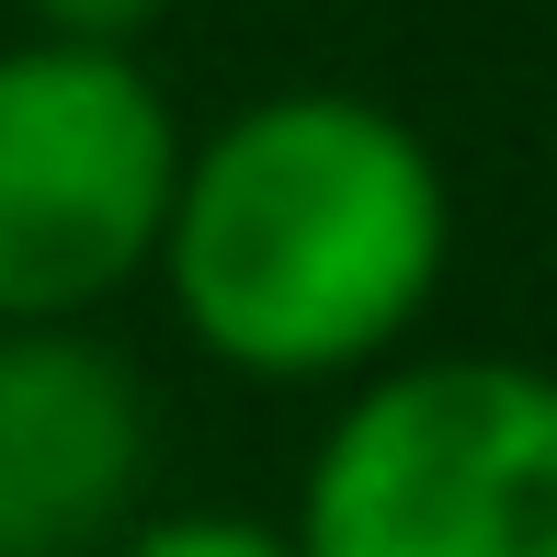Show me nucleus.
<instances>
[{
    "instance_id": "f257e3e1",
    "label": "nucleus",
    "mask_w": 557,
    "mask_h": 557,
    "mask_svg": "<svg viewBox=\"0 0 557 557\" xmlns=\"http://www.w3.org/2000/svg\"><path fill=\"white\" fill-rule=\"evenodd\" d=\"M455 262V194L410 114L364 91H262L183 148L160 285L194 352L262 387L387 375Z\"/></svg>"
},
{
    "instance_id": "f03ea898",
    "label": "nucleus",
    "mask_w": 557,
    "mask_h": 557,
    "mask_svg": "<svg viewBox=\"0 0 557 557\" xmlns=\"http://www.w3.org/2000/svg\"><path fill=\"white\" fill-rule=\"evenodd\" d=\"M308 557H557V375L421 352L342 398L296 490Z\"/></svg>"
},
{
    "instance_id": "7ed1b4c3",
    "label": "nucleus",
    "mask_w": 557,
    "mask_h": 557,
    "mask_svg": "<svg viewBox=\"0 0 557 557\" xmlns=\"http://www.w3.org/2000/svg\"><path fill=\"white\" fill-rule=\"evenodd\" d=\"M183 114L125 46H0V331H81L160 273Z\"/></svg>"
},
{
    "instance_id": "20e7f679",
    "label": "nucleus",
    "mask_w": 557,
    "mask_h": 557,
    "mask_svg": "<svg viewBox=\"0 0 557 557\" xmlns=\"http://www.w3.org/2000/svg\"><path fill=\"white\" fill-rule=\"evenodd\" d=\"M148 490V387L91 331H0V557H114Z\"/></svg>"
},
{
    "instance_id": "39448f33",
    "label": "nucleus",
    "mask_w": 557,
    "mask_h": 557,
    "mask_svg": "<svg viewBox=\"0 0 557 557\" xmlns=\"http://www.w3.org/2000/svg\"><path fill=\"white\" fill-rule=\"evenodd\" d=\"M114 557H308V546H296V523H250V512H160Z\"/></svg>"
},
{
    "instance_id": "423d86ee",
    "label": "nucleus",
    "mask_w": 557,
    "mask_h": 557,
    "mask_svg": "<svg viewBox=\"0 0 557 557\" xmlns=\"http://www.w3.org/2000/svg\"><path fill=\"white\" fill-rule=\"evenodd\" d=\"M35 12V35H58V46H125L137 58V35L171 12V0H23Z\"/></svg>"
}]
</instances>
